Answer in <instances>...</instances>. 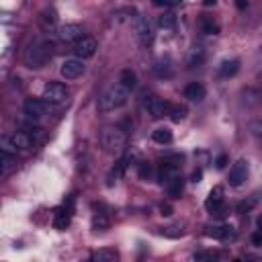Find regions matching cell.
I'll return each mask as SVG.
<instances>
[{"label": "cell", "instance_id": "obj_1", "mask_svg": "<svg viewBox=\"0 0 262 262\" xmlns=\"http://www.w3.org/2000/svg\"><path fill=\"white\" fill-rule=\"evenodd\" d=\"M51 58H54V43L47 41V39L29 43L27 49H25V54H23V62L31 70L45 68L51 62Z\"/></svg>", "mask_w": 262, "mask_h": 262}, {"label": "cell", "instance_id": "obj_2", "mask_svg": "<svg viewBox=\"0 0 262 262\" xmlns=\"http://www.w3.org/2000/svg\"><path fill=\"white\" fill-rule=\"evenodd\" d=\"M129 100V90L123 86V84H113L104 90L98 98V111L100 113H111V111H117L121 107H125Z\"/></svg>", "mask_w": 262, "mask_h": 262}, {"label": "cell", "instance_id": "obj_3", "mask_svg": "<svg viewBox=\"0 0 262 262\" xmlns=\"http://www.w3.org/2000/svg\"><path fill=\"white\" fill-rule=\"evenodd\" d=\"M125 143H127V135L119 127H104L100 131V145L107 154L119 156L125 149Z\"/></svg>", "mask_w": 262, "mask_h": 262}, {"label": "cell", "instance_id": "obj_4", "mask_svg": "<svg viewBox=\"0 0 262 262\" xmlns=\"http://www.w3.org/2000/svg\"><path fill=\"white\" fill-rule=\"evenodd\" d=\"M180 166H182V156H168V158L160 160V164H158V178H160V182H168L172 176H176Z\"/></svg>", "mask_w": 262, "mask_h": 262}, {"label": "cell", "instance_id": "obj_5", "mask_svg": "<svg viewBox=\"0 0 262 262\" xmlns=\"http://www.w3.org/2000/svg\"><path fill=\"white\" fill-rule=\"evenodd\" d=\"M41 98L45 102H49V104H62L68 98V88L62 82H49L43 88V96Z\"/></svg>", "mask_w": 262, "mask_h": 262}, {"label": "cell", "instance_id": "obj_6", "mask_svg": "<svg viewBox=\"0 0 262 262\" xmlns=\"http://www.w3.org/2000/svg\"><path fill=\"white\" fill-rule=\"evenodd\" d=\"M143 109L147 111V115H152L154 119H162L164 115H168V109H170V104L166 100H162L160 96H145L143 100Z\"/></svg>", "mask_w": 262, "mask_h": 262}, {"label": "cell", "instance_id": "obj_7", "mask_svg": "<svg viewBox=\"0 0 262 262\" xmlns=\"http://www.w3.org/2000/svg\"><path fill=\"white\" fill-rule=\"evenodd\" d=\"M31 143H33V139L29 137V133H25V131H15L11 137H5V141H3V149H9V152H25V149H29L31 147Z\"/></svg>", "mask_w": 262, "mask_h": 262}, {"label": "cell", "instance_id": "obj_8", "mask_svg": "<svg viewBox=\"0 0 262 262\" xmlns=\"http://www.w3.org/2000/svg\"><path fill=\"white\" fill-rule=\"evenodd\" d=\"M96 49H98V41H96L94 37H88V35L80 37V39L74 43V54H76V58H80V60L92 58V56L96 54Z\"/></svg>", "mask_w": 262, "mask_h": 262}, {"label": "cell", "instance_id": "obj_9", "mask_svg": "<svg viewBox=\"0 0 262 262\" xmlns=\"http://www.w3.org/2000/svg\"><path fill=\"white\" fill-rule=\"evenodd\" d=\"M207 211L211 215H223V189L221 186H213L209 193L207 201H205Z\"/></svg>", "mask_w": 262, "mask_h": 262}, {"label": "cell", "instance_id": "obj_10", "mask_svg": "<svg viewBox=\"0 0 262 262\" xmlns=\"http://www.w3.org/2000/svg\"><path fill=\"white\" fill-rule=\"evenodd\" d=\"M248 172H250V166H248V160H244V158H240L234 166H232V170H230V184L232 186H242L244 182H246V178H248Z\"/></svg>", "mask_w": 262, "mask_h": 262}, {"label": "cell", "instance_id": "obj_11", "mask_svg": "<svg viewBox=\"0 0 262 262\" xmlns=\"http://www.w3.org/2000/svg\"><path fill=\"white\" fill-rule=\"evenodd\" d=\"M60 72H62V76H64L66 80H74V78H78V76H82V74H84V62H82L80 58L66 60V62L62 64Z\"/></svg>", "mask_w": 262, "mask_h": 262}, {"label": "cell", "instance_id": "obj_12", "mask_svg": "<svg viewBox=\"0 0 262 262\" xmlns=\"http://www.w3.org/2000/svg\"><path fill=\"white\" fill-rule=\"evenodd\" d=\"M23 111L29 119H39L45 115L47 104H45V100H39V98H27L23 104Z\"/></svg>", "mask_w": 262, "mask_h": 262}, {"label": "cell", "instance_id": "obj_13", "mask_svg": "<svg viewBox=\"0 0 262 262\" xmlns=\"http://www.w3.org/2000/svg\"><path fill=\"white\" fill-rule=\"evenodd\" d=\"M133 29H135V33H137V37L141 39V43H152V39H154V35H152V25H149V21L145 19V17H141V15H137L135 19H133Z\"/></svg>", "mask_w": 262, "mask_h": 262}, {"label": "cell", "instance_id": "obj_14", "mask_svg": "<svg viewBox=\"0 0 262 262\" xmlns=\"http://www.w3.org/2000/svg\"><path fill=\"white\" fill-rule=\"evenodd\" d=\"M70 221H72V203L56 209V217H54L56 230H66L70 226Z\"/></svg>", "mask_w": 262, "mask_h": 262}, {"label": "cell", "instance_id": "obj_15", "mask_svg": "<svg viewBox=\"0 0 262 262\" xmlns=\"http://www.w3.org/2000/svg\"><path fill=\"white\" fill-rule=\"evenodd\" d=\"M207 236H211L215 240H221V242H234L236 240V230L232 226H217V228H209Z\"/></svg>", "mask_w": 262, "mask_h": 262}, {"label": "cell", "instance_id": "obj_16", "mask_svg": "<svg viewBox=\"0 0 262 262\" xmlns=\"http://www.w3.org/2000/svg\"><path fill=\"white\" fill-rule=\"evenodd\" d=\"M84 31H82V27L80 25H74V23H70V25H64L62 29H60V39L62 41H66V43H76L80 37H84L82 35Z\"/></svg>", "mask_w": 262, "mask_h": 262}, {"label": "cell", "instance_id": "obj_17", "mask_svg": "<svg viewBox=\"0 0 262 262\" xmlns=\"http://www.w3.org/2000/svg\"><path fill=\"white\" fill-rule=\"evenodd\" d=\"M205 94H207V90H205V86L201 82H191L184 88V96L189 100H193V102H201L205 98Z\"/></svg>", "mask_w": 262, "mask_h": 262}, {"label": "cell", "instance_id": "obj_18", "mask_svg": "<svg viewBox=\"0 0 262 262\" xmlns=\"http://www.w3.org/2000/svg\"><path fill=\"white\" fill-rule=\"evenodd\" d=\"M90 260L92 262H115V260H119V252L113 248H102V250L92 252Z\"/></svg>", "mask_w": 262, "mask_h": 262}, {"label": "cell", "instance_id": "obj_19", "mask_svg": "<svg viewBox=\"0 0 262 262\" xmlns=\"http://www.w3.org/2000/svg\"><path fill=\"white\" fill-rule=\"evenodd\" d=\"M240 72V62L238 60H226L219 64V76L221 78H232Z\"/></svg>", "mask_w": 262, "mask_h": 262}, {"label": "cell", "instance_id": "obj_20", "mask_svg": "<svg viewBox=\"0 0 262 262\" xmlns=\"http://www.w3.org/2000/svg\"><path fill=\"white\" fill-rule=\"evenodd\" d=\"M166 189H168V195L172 197V199H178L180 195H182V189H184V180H182V176H172L168 182H166Z\"/></svg>", "mask_w": 262, "mask_h": 262}, {"label": "cell", "instance_id": "obj_21", "mask_svg": "<svg viewBox=\"0 0 262 262\" xmlns=\"http://www.w3.org/2000/svg\"><path fill=\"white\" fill-rule=\"evenodd\" d=\"M199 25H201V31H203L205 35H217V33H219V25L215 23L213 17H209V15H203Z\"/></svg>", "mask_w": 262, "mask_h": 262}, {"label": "cell", "instance_id": "obj_22", "mask_svg": "<svg viewBox=\"0 0 262 262\" xmlns=\"http://www.w3.org/2000/svg\"><path fill=\"white\" fill-rule=\"evenodd\" d=\"M119 84H123L129 92H131V90H135V86H137V76H135V72H133V70H129V68H127V70H123V72H121V76H119Z\"/></svg>", "mask_w": 262, "mask_h": 262}, {"label": "cell", "instance_id": "obj_23", "mask_svg": "<svg viewBox=\"0 0 262 262\" xmlns=\"http://www.w3.org/2000/svg\"><path fill=\"white\" fill-rule=\"evenodd\" d=\"M189 115V109L184 107V104H170V109H168V117L174 121V123H180L184 121Z\"/></svg>", "mask_w": 262, "mask_h": 262}, {"label": "cell", "instance_id": "obj_24", "mask_svg": "<svg viewBox=\"0 0 262 262\" xmlns=\"http://www.w3.org/2000/svg\"><path fill=\"white\" fill-rule=\"evenodd\" d=\"M39 21H41L43 29H51V27H54V25L58 23V13H56L54 9H45V11L41 13Z\"/></svg>", "mask_w": 262, "mask_h": 262}, {"label": "cell", "instance_id": "obj_25", "mask_svg": "<svg viewBox=\"0 0 262 262\" xmlns=\"http://www.w3.org/2000/svg\"><path fill=\"white\" fill-rule=\"evenodd\" d=\"M152 139L156 141V143H170L172 141V131L168 129V127H158L154 133H152Z\"/></svg>", "mask_w": 262, "mask_h": 262}, {"label": "cell", "instance_id": "obj_26", "mask_svg": "<svg viewBox=\"0 0 262 262\" xmlns=\"http://www.w3.org/2000/svg\"><path fill=\"white\" fill-rule=\"evenodd\" d=\"M203 62H205V51H203V47H193L191 56H189V66H191V68H199Z\"/></svg>", "mask_w": 262, "mask_h": 262}, {"label": "cell", "instance_id": "obj_27", "mask_svg": "<svg viewBox=\"0 0 262 262\" xmlns=\"http://www.w3.org/2000/svg\"><path fill=\"white\" fill-rule=\"evenodd\" d=\"M15 162H17V160H15L13 152H9V149H3V166H0V172H3V176L11 172V168L15 166Z\"/></svg>", "mask_w": 262, "mask_h": 262}, {"label": "cell", "instance_id": "obj_28", "mask_svg": "<svg viewBox=\"0 0 262 262\" xmlns=\"http://www.w3.org/2000/svg\"><path fill=\"white\" fill-rule=\"evenodd\" d=\"M109 228V219L104 213H94L92 215V230L94 232H102V230H107Z\"/></svg>", "mask_w": 262, "mask_h": 262}, {"label": "cell", "instance_id": "obj_29", "mask_svg": "<svg viewBox=\"0 0 262 262\" xmlns=\"http://www.w3.org/2000/svg\"><path fill=\"white\" fill-rule=\"evenodd\" d=\"M154 70H156V74H158L160 78H170L172 76V68H170V62L168 60H160L158 64L154 66Z\"/></svg>", "mask_w": 262, "mask_h": 262}, {"label": "cell", "instance_id": "obj_30", "mask_svg": "<svg viewBox=\"0 0 262 262\" xmlns=\"http://www.w3.org/2000/svg\"><path fill=\"white\" fill-rule=\"evenodd\" d=\"M160 27L162 29H166V31H174L176 29V15H172V13H166V15H162L160 17Z\"/></svg>", "mask_w": 262, "mask_h": 262}, {"label": "cell", "instance_id": "obj_31", "mask_svg": "<svg viewBox=\"0 0 262 262\" xmlns=\"http://www.w3.org/2000/svg\"><path fill=\"white\" fill-rule=\"evenodd\" d=\"M160 234H162V236H166V238L176 240V238L184 236V230H182L180 226H170V228H162V230H160Z\"/></svg>", "mask_w": 262, "mask_h": 262}, {"label": "cell", "instance_id": "obj_32", "mask_svg": "<svg viewBox=\"0 0 262 262\" xmlns=\"http://www.w3.org/2000/svg\"><path fill=\"white\" fill-rule=\"evenodd\" d=\"M25 133H29V137L33 139V143H35V141H41V139H43V135H45L41 127H27V131H25Z\"/></svg>", "mask_w": 262, "mask_h": 262}, {"label": "cell", "instance_id": "obj_33", "mask_svg": "<svg viewBox=\"0 0 262 262\" xmlns=\"http://www.w3.org/2000/svg\"><path fill=\"white\" fill-rule=\"evenodd\" d=\"M213 258H217L215 252H199V254H195V260H213Z\"/></svg>", "mask_w": 262, "mask_h": 262}, {"label": "cell", "instance_id": "obj_34", "mask_svg": "<svg viewBox=\"0 0 262 262\" xmlns=\"http://www.w3.org/2000/svg\"><path fill=\"white\" fill-rule=\"evenodd\" d=\"M252 244L254 246H262V230H258V232L252 234Z\"/></svg>", "mask_w": 262, "mask_h": 262}, {"label": "cell", "instance_id": "obj_35", "mask_svg": "<svg viewBox=\"0 0 262 262\" xmlns=\"http://www.w3.org/2000/svg\"><path fill=\"white\" fill-rule=\"evenodd\" d=\"M226 164H228V156H226V154H221L219 158L215 160V166H217V168H226Z\"/></svg>", "mask_w": 262, "mask_h": 262}, {"label": "cell", "instance_id": "obj_36", "mask_svg": "<svg viewBox=\"0 0 262 262\" xmlns=\"http://www.w3.org/2000/svg\"><path fill=\"white\" fill-rule=\"evenodd\" d=\"M160 211H162V215H164V217H168V215H172V207H170V205H162V207H160Z\"/></svg>", "mask_w": 262, "mask_h": 262}, {"label": "cell", "instance_id": "obj_37", "mask_svg": "<svg viewBox=\"0 0 262 262\" xmlns=\"http://www.w3.org/2000/svg\"><path fill=\"white\" fill-rule=\"evenodd\" d=\"M139 174H141V176H147V174H149V166L139 164Z\"/></svg>", "mask_w": 262, "mask_h": 262}, {"label": "cell", "instance_id": "obj_38", "mask_svg": "<svg viewBox=\"0 0 262 262\" xmlns=\"http://www.w3.org/2000/svg\"><path fill=\"white\" fill-rule=\"evenodd\" d=\"M236 7H238L240 11H244V9L248 7V0H236Z\"/></svg>", "mask_w": 262, "mask_h": 262}, {"label": "cell", "instance_id": "obj_39", "mask_svg": "<svg viewBox=\"0 0 262 262\" xmlns=\"http://www.w3.org/2000/svg\"><path fill=\"white\" fill-rule=\"evenodd\" d=\"M154 5L156 7H164V5H168V0H154Z\"/></svg>", "mask_w": 262, "mask_h": 262}, {"label": "cell", "instance_id": "obj_40", "mask_svg": "<svg viewBox=\"0 0 262 262\" xmlns=\"http://www.w3.org/2000/svg\"><path fill=\"white\" fill-rule=\"evenodd\" d=\"M199 178H201V172H195V174H193V180L199 182Z\"/></svg>", "mask_w": 262, "mask_h": 262}, {"label": "cell", "instance_id": "obj_41", "mask_svg": "<svg viewBox=\"0 0 262 262\" xmlns=\"http://www.w3.org/2000/svg\"><path fill=\"white\" fill-rule=\"evenodd\" d=\"M258 228H260V230H262V217H260V219H258Z\"/></svg>", "mask_w": 262, "mask_h": 262}]
</instances>
